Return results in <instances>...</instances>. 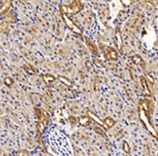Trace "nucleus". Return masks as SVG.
Masks as SVG:
<instances>
[{
    "instance_id": "6e6552de",
    "label": "nucleus",
    "mask_w": 158,
    "mask_h": 156,
    "mask_svg": "<svg viewBox=\"0 0 158 156\" xmlns=\"http://www.w3.org/2000/svg\"><path fill=\"white\" fill-rule=\"evenodd\" d=\"M131 60H132V61L137 65H140L142 64V60H141V58L140 56H133L131 58Z\"/></svg>"
},
{
    "instance_id": "2eb2a0df",
    "label": "nucleus",
    "mask_w": 158,
    "mask_h": 156,
    "mask_svg": "<svg viewBox=\"0 0 158 156\" xmlns=\"http://www.w3.org/2000/svg\"><path fill=\"white\" fill-rule=\"evenodd\" d=\"M141 82H142V83H141V84L143 85L144 88H145V89H144V91L146 92V93H147V94H149V91L148 87H147V84H146V81H145V80H144V79H143V80L141 79Z\"/></svg>"
},
{
    "instance_id": "ddd939ff",
    "label": "nucleus",
    "mask_w": 158,
    "mask_h": 156,
    "mask_svg": "<svg viewBox=\"0 0 158 156\" xmlns=\"http://www.w3.org/2000/svg\"><path fill=\"white\" fill-rule=\"evenodd\" d=\"M116 41H117V45H119V48H120L122 44V39L119 32H117V33H116Z\"/></svg>"
},
{
    "instance_id": "dca6fc26",
    "label": "nucleus",
    "mask_w": 158,
    "mask_h": 156,
    "mask_svg": "<svg viewBox=\"0 0 158 156\" xmlns=\"http://www.w3.org/2000/svg\"><path fill=\"white\" fill-rule=\"evenodd\" d=\"M38 128H39L40 131H42L45 129V126H44V124H43L42 122H39V124H38Z\"/></svg>"
},
{
    "instance_id": "423d86ee",
    "label": "nucleus",
    "mask_w": 158,
    "mask_h": 156,
    "mask_svg": "<svg viewBox=\"0 0 158 156\" xmlns=\"http://www.w3.org/2000/svg\"><path fill=\"white\" fill-rule=\"evenodd\" d=\"M88 113H89V116H90V117H91L92 119L93 120V121H95L96 122H97V123H98L99 124H101V125H104V124L101 121V119L99 118L98 116H96V115H95V114L93 113H92V112H90V111L88 112Z\"/></svg>"
},
{
    "instance_id": "9d476101",
    "label": "nucleus",
    "mask_w": 158,
    "mask_h": 156,
    "mask_svg": "<svg viewBox=\"0 0 158 156\" xmlns=\"http://www.w3.org/2000/svg\"><path fill=\"white\" fill-rule=\"evenodd\" d=\"M59 79L62 82V83H64L65 85H67L68 87H72V83L70 82V80H68L67 79L64 78V77H59Z\"/></svg>"
},
{
    "instance_id": "0eeeda50",
    "label": "nucleus",
    "mask_w": 158,
    "mask_h": 156,
    "mask_svg": "<svg viewBox=\"0 0 158 156\" xmlns=\"http://www.w3.org/2000/svg\"><path fill=\"white\" fill-rule=\"evenodd\" d=\"M104 124L106 125L107 127H108V128H111V127H112L114 125V124H115V122H114V121L112 119H111V117H107L106 119L104 120Z\"/></svg>"
},
{
    "instance_id": "f03ea898",
    "label": "nucleus",
    "mask_w": 158,
    "mask_h": 156,
    "mask_svg": "<svg viewBox=\"0 0 158 156\" xmlns=\"http://www.w3.org/2000/svg\"><path fill=\"white\" fill-rule=\"evenodd\" d=\"M140 117H141V121H142V122H143L144 124H145V125L147 127V129H148L149 130V131H150L153 134V135H154V136H157L156 131L153 130V127H152V125H151L150 123H149V121L148 118H147V116H146V113H145V111H144L143 109H140Z\"/></svg>"
},
{
    "instance_id": "9b49d317",
    "label": "nucleus",
    "mask_w": 158,
    "mask_h": 156,
    "mask_svg": "<svg viewBox=\"0 0 158 156\" xmlns=\"http://www.w3.org/2000/svg\"><path fill=\"white\" fill-rule=\"evenodd\" d=\"M79 122H80V124H82V125L86 126V125H88V124H89V118H87V117H82V118L79 119Z\"/></svg>"
},
{
    "instance_id": "39448f33",
    "label": "nucleus",
    "mask_w": 158,
    "mask_h": 156,
    "mask_svg": "<svg viewBox=\"0 0 158 156\" xmlns=\"http://www.w3.org/2000/svg\"><path fill=\"white\" fill-rule=\"evenodd\" d=\"M87 40V44H88V47L90 48V50H91V52L93 53V54H96V55H98L99 56V53L97 52V50H96V46L94 45V44L93 42H91L90 40L87 38L86 39Z\"/></svg>"
},
{
    "instance_id": "7ed1b4c3",
    "label": "nucleus",
    "mask_w": 158,
    "mask_h": 156,
    "mask_svg": "<svg viewBox=\"0 0 158 156\" xmlns=\"http://www.w3.org/2000/svg\"><path fill=\"white\" fill-rule=\"evenodd\" d=\"M108 54H106V56L107 57H109L111 60H117L118 59V55H117V52L115 51L114 49H112V48H110L108 47Z\"/></svg>"
},
{
    "instance_id": "f8f14e48",
    "label": "nucleus",
    "mask_w": 158,
    "mask_h": 156,
    "mask_svg": "<svg viewBox=\"0 0 158 156\" xmlns=\"http://www.w3.org/2000/svg\"><path fill=\"white\" fill-rule=\"evenodd\" d=\"M134 2V0H121V3H123V5L125 6H130L132 3Z\"/></svg>"
},
{
    "instance_id": "4468645a",
    "label": "nucleus",
    "mask_w": 158,
    "mask_h": 156,
    "mask_svg": "<svg viewBox=\"0 0 158 156\" xmlns=\"http://www.w3.org/2000/svg\"><path fill=\"white\" fill-rule=\"evenodd\" d=\"M124 151L127 154H130V147L128 146V144L126 142L124 143Z\"/></svg>"
},
{
    "instance_id": "f257e3e1",
    "label": "nucleus",
    "mask_w": 158,
    "mask_h": 156,
    "mask_svg": "<svg viewBox=\"0 0 158 156\" xmlns=\"http://www.w3.org/2000/svg\"><path fill=\"white\" fill-rule=\"evenodd\" d=\"M62 17H63V19H64L65 22H66L67 26H68L73 32H76L78 34H82V30H80V29H79V28L73 22V21H72L71 19H70L69 17H67L65 14H62Z\"/></svg>"
},
{
    "instance_id": "20e7f679",
    "label": "nucleus",
    "mask_w": 158,
    "mask_h": 156,
    "mask_svg": "<svg viewBox=\"0 0 158 156\" xmlns=\"http://www.w3.org/2000/svg\"><path fill=\"white\" fill-rule=\"evenodd\" d=\"M11 1H12V0H6V2L5 4L3 5V7L0 9V14H5V13L10 9V5H11Z\"/></svg>"
},
{
    "instance_id": "1a4fd4ad",
    "label": "nucleus",
    "mask_w": 158,
    "mask_h": 156,
    "mask_svg": "<svg viewBox=\"0 0 158 156\" xmlns=\"http://www.w3.org/2000/svg\"><path fill=\"white\" fill-rule=\"evenodd\" d=\"M43 79H44V80L45 81V82H46V83H48V84H49L50 82H52V81H54L55 80V78L53 76H52V75H44V76H43Z\"/></svg>"
}]
</instances>
